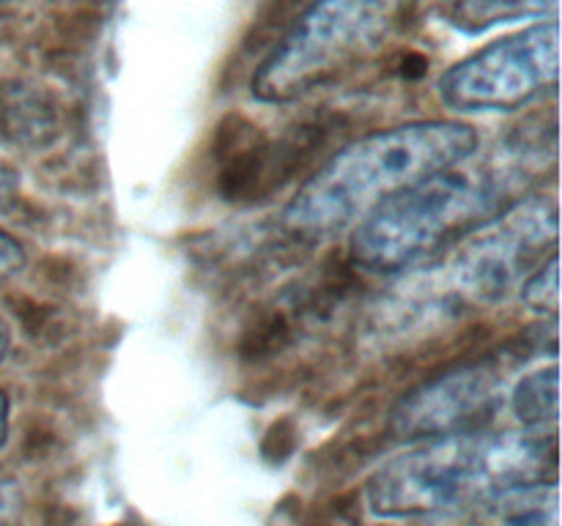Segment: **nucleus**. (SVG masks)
I'll use <instances>...</instances> for the list:
<instances>
[{
    "mask_svg": "<svg viewBox=\"0 0 562 526\" xmlns=\"http://www.w3.org/2000/svg\"><path fill=\"white\" fill-rule=\"evenodd\" d=\"M554 431H472L417 442L368 480L366 504L376 518L420 521L488 504L503 491L554 480Z\"/></svg>",
    "mask_w": 562,
    "mask_h": 526,
    "instance_id": "f257e3e1",
    "label": "nucleus"
},
{
    "mask_svg": "<svg viewBox=\"0 0 562 526\" xmlns=\"http://www.w3.org/2000/svg\"><path fill=\"white\" fill-rule=\"evenodd\" d=\"M530 157L527 146L486 159L472 153L428 175L357 222L351 258L379 274L426 261L521 201L532 179Z\"/></svg>",
    "mask_w": 562,
    "mask_h": 526,
    "instance_id": "f03ea898",
    "label": "nucleus"
},
{
    "mask_svg": "<svg viewBox=\"0 0 562 526\" xmlns=\"http://www.w3.org/2000/svg\"><path fill=\"white\" fill-rule=\"evenodd\" d=\"M464 121H412L371 132L340 148L285 206V225L302 236H329L362 222L390 197L477 151Z\"/></svg>",
    "mask_w": 562,
    "mask_h": 526,
    "instance_id": "7ed1b4c3",
    "label": "nucleus"
},
{
    "mask_svg": "<svg viewBox=\"0 0 562 526\" xmlns=\"http://www.w3.org/2000/svg\"><path fill=\"white\" fill-rule=\"evenodd\" d=\"M420 0H313L250 80L258 102L283 104L376 53Z\"/></svg>",
    "mask_w": 562,
    "mask_h": 526,
    "instance_id": "20e7f679",
    "label": "nucleus"
},
{
    "mask_svg": "<svg viewBox=\"0 0 562 526\" xmlns=\"http://www.w3.org/2000/svg\"><path fill=\"white\" fill-rule=\"evenodd\" d=\"M560 22L547 20L492 42L450 66L439 99L459 113H508L558 88Z\"/></svg>",
    "mask_w": 562,
    "mask_h": 526,
    "instance_id": "39448f33",
    "label": "nucleus"
},
{
    "mask_svg": "<svg viewBox=\"0 0 562 526\" xmlns=\"http://www.w3.org/2000/svg\"><path fill=\"white\" fill-rule=\"evenodd\" d=\"M558 201L521 197L499 211L450 258V288L475 301L505 299L527 274L558 252Z\"/></svg>",
    "mask_w": 562,
    "mask_h": 526,
    "instance_id": "423d86ee",
    "label": "nucleus"
},
{
    "mask_svg": "<svg viewBox=\"0 0 562 526\" xmlns=\"http://www.w3.org/2000/svg\"><path fill=\"white\" fill-rule=\"evenodd\" d=\"M503 403V376L492 362L456 367L401 400L393 433L404 442L483 431Z\"/></svg>",
    "mask_w": 562,
    "mask_h": 526,
    "instance_id": "0eeeda50",
    "label": "nucleus"
},
{
    "mask_svg": "<svg viewBox=\"0 0 562 526\" xmlns=\"http://www.w3.org/2000/svg\"><path fill=\"white\" fill-rule=\"evenodd\" d=\"M492 526H560V488L554 480L527 482L488 502Z\"/></svg>",
    "mask_w": 562,
    "mask_h": 526,
    "instance_id": "6e6552de",
    "label": "nucleus"
},
{
    "mask_svg": "<svg viewBox=\"0 0 562 526\" xmlns=\"http://www.w3.org/2000/svg\"><path fill=\"white\" fill-rule=\"evenodd\" d=\"M516 422L527 431H549L560 416V370L558 365L541 367L519 378L510 395Z\"/></svg>",
    "mask_w": 562,
    "mask_h": 526,
    "instance_id": "1a4fd4ad",
    "label": "nucleus"
},
{
    "mask_svg": "<svg viewBox=\"0 0 562 526\" xmlns=\"http://www.w3.org/2000/svg\"><path fill=\"white\" fill-rule=\"evenodd\" d=\"M554 11L558 0H450L448 20L461 31L477 33L497 22L554 14Z\"/></svg>",
    "mask_w": 562,
    "mask_h": 526,
    "instance_id": "9d476101",
    "label": "nucleus"
},
{
    "mask_svg": "<svg viewBox=\"0 0 562 526\" xmlns=\"http://www.w3.org/2000/svg\"><path fill=\"white\" fill-rule=\"evenodd\" d=\"M521 299L527 307H532L541 316L558 318L560 307V258L558 252L547 258L541 266L532 268L527 279L521 283Z\"/></svg>",
    "mask_w": 562,
    "mask_h": 526,
    "instance_id": "9b49d317",
    "label": "nucleus"
},
{
    "mask_svg": "<svg viewBox=\"0 0 562 526\" xmlns=\"http://www.w3.org/2000/svg\"><path fill=\"white\" fill-rule=\"evenodd\" d=\"M22 510V491L14 474L0 469V526H16Z\"/></svg>",
    "mask_w": 562,
    "mask_h": 526,
    "instance_id": "f8f14e48",
    "label": "nucleus"
},
{
    "mask_svg": "<svg viewBox=\"0 0 562 526\" xmlns=\"http://www.w3.org/2000/svg\"><path fill=\"white\" fill-rule=\"evenodd\" d=\"M22 263H25V250L20 247V241L5 233V230H0V283L14 277Z\"/></svg>",
    "mask_w": 562,
    "mask_h": 526,
    "instance_id": "ddd939ff",
    "label": "nucleus"
},
{
    "mask_svg": "<svg viewBox=\"0 0 562 526\" xmlns=\"http://www.w3.org/2000/svg\"><path fill=\"white\" fill-rule=\"evenodd\" d=\"M5 436H9V398L0 389V444L5 442Z\"/></svg>",
    "mask_w": 562,
    "mask_h": 526,
    "instance_id": "4468645a",
    "label": "nucleus"
},
{
    "mask_svg": "<svg viewBox=\"0 0 562 526\" xmlns=\"http://www.w3.org/2000/svg\"><path fill=\"white\" fill-rule=\"evenodd\" d=\"M9 348H11V334H9V327H5V321L0 318V362L5 359Z\"/></svg>",
    "mask_w": 562,
    "mask_h": 526,
    "instance_id": "2eb2a0df",
    "label": "nucleus"
}]
</instances>
